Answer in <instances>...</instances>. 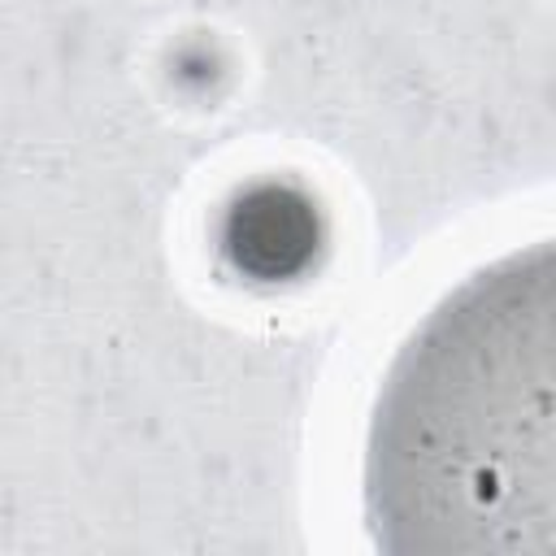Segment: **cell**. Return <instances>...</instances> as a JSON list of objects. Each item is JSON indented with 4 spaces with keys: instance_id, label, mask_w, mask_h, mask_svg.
<instances>
[{
    "instance_id": "1",
    "label": "cell",
    "mask_w": 556,
    "mask_h": 556,
    "mask_svg": "<svg viewBox=\"0 0 556 556\" xmlns=\"http://www.w3.org/2000/svg\"><path fill=\"white\" fill-rule=\"evenodd\" d=\"M552 243L460 278L395 348L365 430L361 513L395 556L556 552Z\"/></svg>"
}]
</instances>
